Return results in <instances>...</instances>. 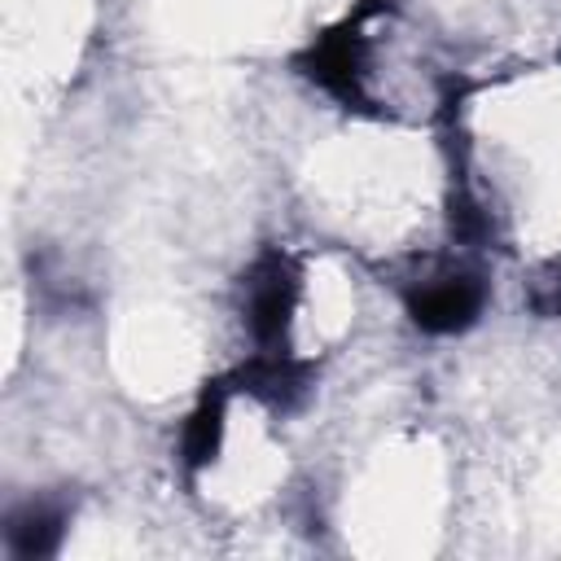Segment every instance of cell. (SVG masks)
<instances>
[{
  "label": "cell",
  "mask_w": 561,
  "mask_h": 561,
  "mask_svg": "<svg viewBox=\"0 0 561 561\" xmlns=\"http://www.w3.org/2000/svg\"><path fill=\"white\" fill-rule=\"evenodd\" d=\"M381 9H390V0H364L355 4L337 26L320 31L298 57H294V70L302 79H311L316 88H324L333 101H342L346 110H364L373 114V101L364 92V22L377 18Z\"/></svg>",
  "instance_id": "1"
},
{
  "label": "cell",
  "mask_w": 561,
  "mask_h": 561,
  "mask_svg": "<svg viewBox=\"0 0 561 561\" xmlns=\"http://www.w3.org/2000/svg\"><path fill=\"white\" fill-rule=\"evenodd\" d=\"M302 294V272L289 250L272 245L263 250L245 272V324L259 342V351H280L294 307Z\"/></svg>",
  "instance_id": "2"
},
{
  "label": "cell",
  "mask_w": 561,
  "mask_h": 561,
  "mask_svg": "<svg viewBox=\"0 0 561 561\" xmlns=\"http://www.w3.org/2000/svg\"><path fill=\"white\" fill-rule=\"evenodd\" d=\"M486 289L478 276L469 272H451V276H434L425 285H416L408 294V316L421 333H465L478 316H482Z\"/></svg>",
  "instance_id": "3"
},
{
  "label": "cell",
  "mask_w": 561,
  "mask_h": 561,
  "mask_svg": "<svg viewBox=\"0 0 561 561\" xmlns=\"http://www.w3.org/2000/svg\"><path fill=\"white\" fill-rule=\"evenodd\" d=\"M228 381L232 390H245L267 408H294L311 386V359H294L285 351H259Z\"/></svg>",
  "instance_id": "4"
},
{
  "label": "cell",
  "mask_w": 561,
  "mask_h": 561,
  "mask_svg": "<svg viewBox=\"0 0 561 561\" xmlns=\"http://www.w3.org/2000/svg\"><path fill=\"white\" fill-rule=\"evenodd\" d=\"M66 522H70V508L66 500L57 495H39V500H22L18 508H9L4 517V543L13 557L22 561H39V557H53L66 539Z\"/></svg>",
  "instance_id": "5"
},
{
  "label": "cell",
  "mask_w": 561,
  "mask_h": 561,
  "mask_svg": "<svg viewBox=\"0 0 561 561\" xmlns=\"http://www.w3.org/2000/svg\"><path fill=\"white\" fill-rule=\"evenodd\" d=\"M228 394H232V381L228 377H215L202 386L188 421H184V434H180V460L188 473H202L219 447H224V425H228Z\"/></svg>",
  "instance_id": "6"
},
{
  "label": "cell",
  "mask_w": 561,
  "mask_h": 561,
  "mask_svg": "<svg viewBox=\"0 0 561 561\" xmlns=\"http://www.w3.org/2000/svg\"><path fill=\"white\" fill-rule=\"evenodd\" d=\"M530 307L561 320V254L548 259V263L539 267V276L530 280Z\"/></svg>",
  "instance_id": "7"
}]
</instances>
